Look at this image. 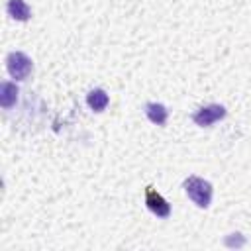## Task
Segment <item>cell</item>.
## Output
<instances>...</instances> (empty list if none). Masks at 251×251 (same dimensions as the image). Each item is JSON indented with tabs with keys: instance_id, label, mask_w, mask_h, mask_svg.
Instances as JSON below:
<instances>
[{
	"instance_id": "cell-1",
	"label": "cell",
	"mask_w": 251,
	"mask_h": 251,
	"mask_svg": "<svg viewBox=\"0 0 251 251\" xmlns=\"http://www.w3.org/2000/svg\"><path fill=\"white\" fill-rule=\"evenodd\" d=\"M182 188H184V192L188 194V198H190L198 208H208V206H210L214 188H212V184H210L208 180H204V178L192 175V176L184 178Z\"/></svg>"
},
{
	"instance_id": "cell-2",
	"label": "cell",
	"mask_w": 251,
	"mask_h": 251,
	"mask_svg": "<svg viewBox=\"0 0 251 251\" xmlns=\"http://www.w3.org/2000/svg\"><path fill=\"white\" fill-rule=\"evenodd\" d=\"M6 69H8V75H10L12 78H16V80H25V78L29 76L31 69H33V63H31V59H29L25 53H22V51H12V53H8V57H6Z\"/></svg>"
},
{
	"instance_id": "cell-3",
	"label": "cell",
	"mask_w": 251,
	"mask_h": 251,
	"mask_svg": "<svg viewBox=\"0 0 251 251\" xmlns=\"http://www.w3.org/2000/svg\"><path fill=\"white\" fill-rule=\"evenodd\" d=\"M224 118H226V108L222 104H208L192 114V122L200 127H210L212 124H216Z\"/></svg>"
},
{
	"instance_id": "cell-4",
	"label": "cell",
	"mask_w": 251,
	"mask_h": 251,
	"mask_svg": "<svg viewBox=\"0 0 251 251\" xmlns=\"http://www.w3.org/2000/svg\"><path fill=\"white\" fill-rule=\"evenodd\" d=\"M145 206L157 218H169L171 216V204L153 186H145Z\"/></svg>"
},
{
	"instance_id": "cell-5",
	"label": "cell",
	"mask_w": 251,
	"mask_h": 251,
	"mask_svg": "<svg viewBox=\"0 0 251 251\" xmlns=\"http://www.w3.org/2000/svg\"><path fill=\"white\" fill-rule=\"evenodd\" d=\"M18 94H20V88L16 86V82L12 80H4L0 84V104L4 110H10L16 106L18 102Z\"/></svg>"
},
{
	"instance_id": "cell-6",
	"label": "cell",
	"mask_w": 251,
	"mask_h": 251,
	"mask_svg": "<svg viewBox=\"0 0 251 251\" xmlns=\"http://www.w3.org/2000/svg\"><path fill=\"white\" fill-rule=\"evenodd\" d=\"M6 10H8V16L18 22H27L31 16V10L24 0H8Z\"/></svg>"
},
{
	"instance_id": "cell-7",
	"label": "cell",
	"mask_w": 251,
	"mask_h": 251,
	"mask_svg": "<svg viewBox=\"0 0 251 251\" xmlns=\"http://www.w3.org/2000/svg\"><path fill=\"white\" fill-rule=\"evenodd\" d=\"M145 116L149 118V122H153L157 126H165L167 118H169V110L159 102H149L145 106Z\"/></svg>"
},
{
	"instance_id": "cell-8",
	"label": "cell",
	"mask_w": 251,
	"mask_h": 251,
	"mask_svg": "<svg viewBox=\"0 0 251 251\" xmlns=\"http://www.w3.org/2000/svg\"><path fill=\"white\" fill-rule=\"evenodd\" d=\"M108 102H110V98H108L106 90H102V88H94V90H90V92L86 94V104H88V108L94 110V112L106 110Z\"/></svg>"
}]
</instances>
